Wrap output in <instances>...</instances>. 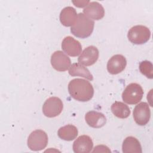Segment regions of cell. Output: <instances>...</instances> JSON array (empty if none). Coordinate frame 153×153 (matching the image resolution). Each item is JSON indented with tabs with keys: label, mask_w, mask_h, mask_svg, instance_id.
<instances>
[{
	"label": "cell",
	"mask_w": 153,
	"mask_h": 153,
	"mask_svg": "<svg viewBox=\"0 0 153 153\" xmlns=\"http://www.w3.org/2000/svg\"><path fill=\"white\" fill-rule=\"evenodd\" d=\"M68 91L71 96L79 102H87L94 95V88L91 83L85 79L75 78L68 84Z\"/></svg>",
	"instance_id": "1"
},
{
	"label": "cell",
	"mask_w": 153,
	"mask_h": 153,
	"mask_svg": "<svg viewBox=\"0 0 153 153\" xmlns=\"http://www.w3.org/2000/svg\"><path fill=\"white\" fill-rule=\"evenodd\" d=\"M94 22L83 13H79L75 24L71 26V32L75 36L84 39L91 35L94 29Z\"/></svg>",
	"instance_id": "2"
},
{
	"label": "cell",
	"mask_w": 153,
	"mask_h": 153,
	"mask_svg": "<svg viewBox=\"0 0 153 153\" xmlns=\"http://www.w3.org/2000/svg\"><path fill=\"white\" fill-rule=\"evenodd\" d=\"M151 31L148 27L143 25L134 26L130 29L127 33L128 40L134 44L140 45L146 43L149 39Z\"/></svg>",
	"instance_id": "3"
},
{
	"label": "cell",
	"mask_w": 153,
	"mask_h": 153,
	"mask_svg": "<svg viewBox=\"0 0 153 153\" xmlns=\"http://www.w3.org/2000/svg\"><path fill=\"white\" fill-rule=\"evenodd\" d=\"M143 96L142 87L137 83L128 84L122 93L123 100L130 105H135L139 103Z\"/></svg>",
	"instance_id": "4"
},
{
	"label": "cell",
	"mask_w": 153,
	"mask_h": 153,
	"mask_svg": "<svg viewBox=\"0 0 153 153\" xmlns=\"http://www.w3.org/2000/svg\"><path fill=\"white\" fill-rule=\"evenodd\" d=\"M48 136L42 130L33 131L27 138V146L34 151H39L44 149L48 143Z\"/></svg>",
	"instance_id": "5"
},
{
	"label": "cell",
	"mask_w": 153,
	"mask_h": 153,
	"mask_svg": "<svg viewBox=\"0 0 153 153\" xmlns=\"http://www.w3.org/2000/svg\"><path fill=\"white\" fill-rule=\"evenodd\" d=\"M63 108V102L60 98L57 97H50L43 104L42 112L45 117L53 118L60 115Z\"/></svg>",
	"instance_id": "6"
},
{
	"label": "cell",
	"mask_w": 153,
	"mask_h": 153,
	"mask_svg": "<svg viewBox=\"0 0 153 153\" xmlns=\"http://www.w3.org/2000/svg\"><path fill=\"white\" fill-rule=\"evenodd\" d=\"M133 118L135 123L139 126H145L151 117V111L149 105L146 102H140L133 110Z\"/></svg>",
	"instance_id": "7"
},
{
	"label": "cell",
	"mask_w": 153,
	"mask_h": 153,
	"mask_svg": "<svg viewBox=\"0 0 153 153\" xmlns=\"http://www.w3.org/2000/svg\"><path fill=\"white\" fill-rule=\"evenodd\" d=\"M51 64L53 68L57 71L63 72L71 66L70 58L62 51H54L51 57Z\"/></svg>",
	"instance_id": "8"
},
{
	"label": "cell",
	"mask_w": 153,
	"mask_h": 153,
	"mask_svg": "<svg viewBox=\"0 0 153 153\" xmlns=\"http://www.w3.org/2000/svg\"><path fill=\"white\" fill-rule=\"evenodd\" d=\"M99 56L98 49L93 46H88L81 53L78 59L79 63L88 66L94 64L97 60Z\"/></svg>",
	"instance_id": "9"
},
{
	"label": "cell",
	"mask_w": 153,
	"mask_h": 153,
	"mask_svg": "<svg viewBox=\"0 0 153 153\" xmlns=\"http://www.w3.org/2000/svg\"><path fill=\"white\" fill-rule=\"evenodd\" d=\"M62 48L68 55L75 57L78 56L82 50L80 42L71 36L65 37L62 42Z\"/></svg>",
	"instance_id": "10"
},
{
	"label": "cell",
	"mask_w": 153,
	"mask_h": 153,
	"mask_svg": "<svg viewBox=\"0 0 153 153\" xmlns=\"http://www.w3.org/2000/svg\"><path fill=\"white\" fill-rule=\"evenodd\" d=\"M127 60L125 57L121 54H115L108 60L107 70L112 75L121 73L126 68Z\"/></svg>",
	"instance_id": "11"
},
{
	"label": "cell",
	"mask_w": 153,
	"mask_h": 153,
	"mask_svg": "<svg viewBox=\"0 0 153 153\" xmlns=\"http://www.w3.org/2000/svg\"><path fill=\"white\" fill-rule=\"evenodd\" d=\"M83 13L90 19L99 20L105 15V10L103 6L96 1L90 2L84 8Z\"/></svg>",
	"instance_id": "12"
},
{
	"label": "cell",
	"mask_w": 153,
	"mask_h": 153,
	"mask_svg": "<svg viewBox=\"0 0 153 153\" xmlns=\"http://www.w3.org/2000/svg\"><path fill=\"white\" fill-rule=\"evenodd\" d=\"M93 142L91 137L87 135L79 136L73 143V151L75 153H88L91 151Z\"/></svg>",
	"instance_id": "13"
},
{
	"label": "cell",
	"mask_w": 153,
	"mask_h": 153,
	"mask_svg": "<svg viewBox=\"0 0 153 153\" xmlns=\"http://www.w3.org/2000/svg\"><path fill=\"white\" fill-rule=\"evenodd\" d=\"M85 120L90 127L96 128L102 127L106 123V118L105 115L94 111L87 112L85 115Z\"/></svg>",
	"instance_id": "14"
},
{
	"label": "cell",
	"mask_w": 153,
	"mask_h": 153,
	"mask_svg": "<svg viewBox=\"0 0 153 153\" xmlns=\"http://www.w3.org/2000/svg\"><path fill=\"white\" fill-rule=\"evenodd\" d=\"M77 17L76 11L72 7H66L63 8L59 16L61 23L66 27L73 26L76 22Z\"/></svg>",
	"instance_id": "15"
},
{
	"label": "cell",
	"mask_w": 153,
	"mask_h": 153,
	"mask_svg": "<svg viewBox=\"0 0 153 153\" xmlns=\"http://www.w3.org/2000/svg\"><path fill=\"white\" fill-rule=\"evenodd\" d=\"M122 151L124 153H142V147L139 141L133 136L127 137L123 141Z\"/></svg>",
	"instance_id": "16"
},
{
	"label": "cell",
	"mask_w": 153,
	"mask_h": 153,
	"mask_svg": "<svg viewBox=\"0 0 153 153\" xmlns=\"http://www.w3.org/2000/svg\"><path fill=\"white\" fill-rule=\"evenodd\" d=\"M78 131L77 128L72 124H68L60 127L58 131V136L64 140L71 141L75 139L78 136Z\"/></svg>",
	"instance_id": "17"
},
{
	"label": "cell",
	"mask_w": 153,
	"mask_h": 153,
	"mask_svg": "<svg viewBox=\"0 0 153 153\" xmlns=\"http://www.w3.org/2000/svg\"><path fill=\"white\" fill-rule=\"evenodd\" d=\"M69 74L72 76H79L88 80L93 79V76L89 70L79 63H75L71 65L69 69Z\"/></svg>",
	"instance_id": "18"
},
{
	"label": "cell",
	"mask_w": 153,
	"mask_h": 153,
	"mask_svg": "<svg viewBox=\"0 0 153 153\" xmlns=\"http://www.w3.org/2000/svg\"><path fill=\"white\" fill-rule=\"evenodd\" d=\"M111 109L113 114L119 118H126L130 114L129 107L121 102H115L111 105Z\"/></svg>",
	"instance_id": "19"
},
{
	"label": "cell",
	"mask_w": 153,
	"mask_h": 153,
	"mask_svg": "<svg viewBox=\"0 0 153 153\" xmlns=\"http://www.w3.org/2000/svg\"><path fill=\"white\" fill-rule=\"evenodd\" d=\"M153 65L150 61L144 60L139 63V69L141 74L149 79L153 78Z\"/></svg>",
	"instance_id": "20"
},
{
	"label": "cell",
	"mask_w": 153,
	"mask_h": 153,
	"mask_svg": "<svg viewBox=\"0 0 153 153\" xmlns=\"http://www.w3.org/2000/svg\"><path fill=\"white\" fill-rule=\"evenodd\" d=\"M93 152H111V150L109 149V148L105 145H97L96 146H95V148H94V150L92 151Z\"/></svg>",
	"instance_id": "21"
},
{
	"label": "cell",
	"mask_w": 153,
	"mask_h": 153,
	"mask_svg": "<svg viewBox=\"0 0 153 153\" xmlns=\"http://www.w3.org/2000/svg\"><path fill=\"white\" fill-rule=\"evenodd\" d=\"M72 2L75 5V6L79 8L84 7L87 6L90 2L89 1H72Z\"/></svg>",
	"instance_id": "22"
}]
</instances>
